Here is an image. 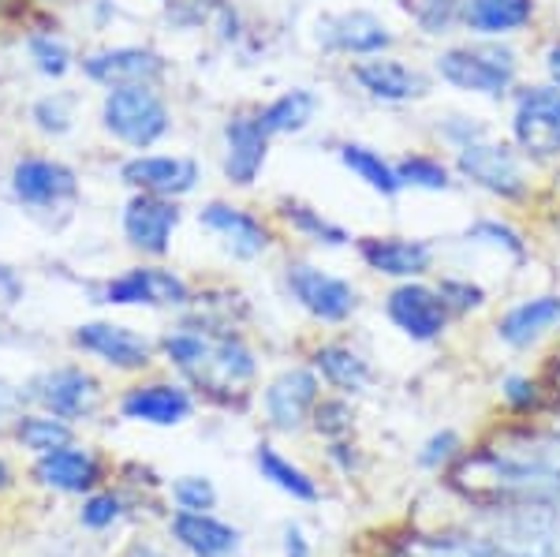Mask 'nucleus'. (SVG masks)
I'll list each match as a JSON object with an SVG mask.
<instances>
[{"instance_id": "30", "label": "nucleus", "mask_w": 560, "mask_h": 557, "mask_svg": "<svg viewBox=\"0 0 560 557\" xmlns=\"http://www.w3.org/2000/svg\"><path fill=\"white\" fill-rule=\"evenodd\" d=\"M173 538L191 557H240L243 550L240 527L224 524L213 513H176Z\"/></svg>"}, {"instance_id": "41", "label": "nucleus", "mask_w": 560, "mask_h": 557, "mask_svg": "<svg viewBox=\"0 0 560 557\" xmlns=\"http://www.w3.org/2000/svg\"><path fill=\"white\" fill-rule=\"evenodd\" d=\"M438 289H441V295H445V303L453 314H467V311L486 307V289L475 281H467V277H445Z\"/></svg>"}, {"instance_id": "29", "label": "nucleus", "mask_w": 560, "mask_h": 557, "mask_svg": "<svg viewBox=\"0 0 560 557\" xmlns=\"http://www.w3.org/2000/svg\"><path fill=\"white\" fill-rule=\"evenodd\" d=\"M34 475L52 490H65V494H86L94 490V483L102 479V461L90 453L86 445H60L52 453L38 456L34 464Z\"/></svg>"}, {"instance_id": "3", "label": "nucleus", "mask_w": 560, "mask_h": 557, "mask_svg": "<svg viewBox=\"0 0 560 557\" xmlns=\"http://www.w3.org/2000/svg\"><path fill=\"white\" fill-rule=\"evenodd\" d=\"M90 295H94V303H102L108 311H176V314H184L187 307H195L198 292H195V285L168 263L135 258L131 266L102 277V281L90 289Z\"/></svg>"}, {"instance_id": "54", "label": "nucleus", "mask_w": 560, "mask_h": 557, "mask_svg": "<svg viewBox=\"0 0 560 557\" xmlns=\"http://www.w3.org/2000/svg\"><path fill=\"white\" fill-rule=\"evenodd\" d=\"M135 557H161L158 550H135Z\"/></svg>"}, {"instance_id": "13", "label": "nucleus", "mask_w": 560, "mask_h": 557, "mask_svg": "<svg viewBox=\"0 0 560 557\" xmlns=\"http://www.w3.org/2000/svg\"><path fill=\"white\" fill-rule=\"evenodd\" d=\"M71 348L113 374H147L158 359V337L120 318H86L71 326Z\"/></svg>"}, {"instance_id": "9", "label": "nucleus", "mask_w": 560, "mask_h": 557, "mask_svg": "<svg viewBox=\"0 0 560 557\" xmlns=\"http://www.w3.org/2000/svg\"><path fill=\"white\" fill-rule=\"evenodd\" d=\"M273 135L266 131L258 116V105L232 109L217 131V173L229 192H255L269 169L273 154Z\"/></svg>"}, {"instance_id": "24", "label": "nucleus", "mask_w": 560, "mask_h": 557, "mask_svg": "<svg viewBox=\"0 0 560 557\" xmlns=\"http://www.w3.org/2000/svg\"><path fill=\"white\" fill-rule=\"evenodd\" d=\"M273 213L277 229L284 236L300 240L306 247H318V251H345L355 244V236L345 229L340 221H332L329 213L318 210L314 202L300 199V195H280V199L269 206Z\"/></svg>"}, {"instance_id": "26", "label": "nucleus", "mask_w": 560, "mask_h": 557, "mask_svg": "<svg viewBox=\"0 0 560 557\" xmlns=\"http://www.w3.org/2000/svg\"><path fill=\"white\" fill-rule=\"evenodd\" d=\"M322 94L306 83H295V86H284L280 94H273L269 102L258 105V116L266 124V131L273 139H295V135L311 131L322 116Z\"/></svg>"}, {"instance_id": "56", "label": "nucleus", "mask_w": 560, "mask_h": 557, "mask_svg": "<svg viewBox=\"0 0 560 557\" xmlns=\"http://www.w3.org/2000/svg\"><path fill=\"white\" fill-rule=\"evenodd\" d=\"M158 4H165V0H158Z\"/></svg>"}, {"instance_id": "2", "label": "nucleus", "mask_w": 560, "mask_h": 557, "mask_svg": "<svg viewBox=\"0 0 560 557\" xmlns=\"http://www.w3.org/2000/svg\"><path fill=\"white\" fill-rule=\"evenodd\" d=\"M94 120L97 135L116 150V154H142L158 150L179 128V113L168 86H113L94 97Z\"/></svg>"}, {"instance_id": "51", "label": "nucleus", "mask_w": 560, "mask_h": 557, "mask_svg": "<svg viewBox=\"0 0 560 557\" xmlns=\"http://www.w3.org/2000/svg\"><path fill=\"white\" fill-rule=\"evenodd\" d=\"M546 76H549V83L560 86V42H553L546 49Z\"/></svg>"}, {"instance_id": "33", "label": "nucleus", "mask_w": 560, "mask_h": 557, "mask_svg": "<svg viewBox=\"0 0 560 557\" xmlns=\"http://www.w3.org/2000/svg\"><path fill=\"white\" fill-rule=\"evenodd\" d=\"M15 438H20V445L31 449L34 456H45V453H52V449L75 442V427L49 416V411L23 408L20 416H15Z\"/></svg>"}, {"instance_id": "21", "label": "nucleus", "mask_w": 560, "mask_h": 557, "mask_svg": "<svg viewBox=\"0 0 560 557\" xmlns=\"http://www.w3.org/2000/svg\"><path fill=\"white\" fill-rule=\"evenodd\" d=\"M128 423L142 427H179L195 416V390L184 379H142L131 382L116 401Z\"/></svg>"}, {"instance_id": "1", "label": "nucleus", "mask_w": 560, "mask_h": 557, "mask_svg": "<svg viewBox=\"0 0 560 557\" xmlns=\"http://www.w3.org/2000/svg\"><path fill=\"white\" fill-rule=\"evenodd\" d=\"M0 195L42 232H65L86 202L83 165L52 147H20L0 169Z\"/></svg>"}, {"instance_id": "20", "label": "nucleus", "mask_w": 560, "mask_h": 557, "mask_svg": "<svg viewBox=\"0 0 560 557\" xmlns=\"http://www.w3.org/2000/svg\"><path fill=\"white\" fill-rule=\"evenodd\" d=\"M348 79L363 97L377 105H411L430 94V76L408 60L382 53V57L348 60Z\"/></svg>"}, {"instance_id": "25", "label": "nucleus", "mask_w": 560, "mask_h": 557, "mask_svg": "<svg viewBox=\"0 0 560 557\" xmlns=\"http://www.w3.org/2000/svg\"><path fill=\"white\" fill-rule=\"evenodd\" d=\"M538 0H459L456 20L475 38H509L535 23Z\"/></svg>"}, {"instance_id": "6", "label": "nucleus", "mask_w": 560, "mask_h": 557, "mask_svg": "<svg viewBox=\"0 0 560 557\" xmlns=\"http://www.w3.org/2000/svg\"><path fill=\"white\" fill-rule=\"evenodd\" d=\"M79 86L94 90H113V86H168L173 79V60L161 45H153L147 38H131V42H94L83 45L79 53Z\"/></svg>"}, {"instance_id": "47", "label": "nucleus", "mask_w": 560, "mask_h": 557, "mask_svg": "<svg viewBox=\"0 0 560 557\" xmlns=\"http://www.w3.org/2000/svg\"><path fill=\"white\" fill-rule=\"evenodd\" d=\"M26 300V277L20 266L0 258V311H12Z\"/></svg>"}, {"instance_id": "18", "label": "nucleus", "mask_w": 560, "mask_h": 557, "mask_svg": "<svg viewBox=\"0 0 560 557\" xmlns=\"http://www.w3.org/2000/svg\"><path fill=\"white\" fill-rule=\"evenodd\" d=\"M385 318L400 337L415 340V345H433L445 337L453 311H448L445 295L438 285L427 281H396L385 292Z\"/></svg>"}, {"instance_id": "28", "label": "nucleus", "mask_w": 560, "mask_h": 557, "mask_svg": "<svg viewBox=\"0 0 560 557\" xmlns=\"http://www.w3.org/2000/svg\"><path fill=\"white\" fill-rule=\"evenodd\" d=\"M560 326V295H530V300L516 303L497 318V340L509 348H523L538 345L546 334H553Z\"/></svg>"}, {"instance_id": "17", "label": "nucleus", "mask_w": 560, "mask_h": 557, "mask_svg": "<svg viewBox=\"0 0 560 557\" xmlns=\"http://www.w3.org/2000/svg\"><path fill=\"white\" fill-rule=\"evenodd\" d=\"M86 120V97L83 86L60 83V86H38L23 102V128L38 147H68L79 139Z\"/></svg>"}, {"instance_id": "46", "label": "nucleus", "mask_w": 560, "mask_h": 557, "mask_svg": "<svg viewBox=\"0 0 560 557\" xmlns=\"http://www.w3.org/2000/svg\"><path fill=\"white\" fill-rule=\"evenodd\" d=\"M79 4H83V20L94 34H108L124 15L120 0H79Z\"/></svg>"}, {"instance_id": "8", "label": "nucleus", "mask_w": 560, "mask_h": 557, "mask_svg": "<svg viewBox=\"0 0 560 557\" xmlns=\"http://www.w3.org/2000/svg\"><path fill=\"white\" fill-rule=\"evenodd\" d=\"M20 390L26 408L49 411L71 427L94 419L105 404V382L86 363H49L34 371Z\"/></svg>"}, {"instance_id": "45", "label": "nucleus", "mask_w": 560, "mask_h": 557, "mask_svg": "<svg viewBox=\"0 0 560 557\" xmlns=\"http://www.w3.org/2000/svg\"><path fill=\"white\" fill-rule=\"evenodd\" d=\"M124 506L116 494H94V498H86L83 506V524L94 527V532H102V527H113L116 520H120Z\"/></svg>"}, {"instance_id": "36", "label": "nucleus", "mask_w": 560, "mask_h": 557, "mask_svg": "<svg viewBox=\"0 0 560 557\" xmlns=\"http://www.w3.org/2000/svg\"><path fill=\"white\" fill-rule=\"evenodd\" d=\"M217 4H221V0H165V4H161V20L176 34H195L210 26Z\"/></svg>"}, {"instance_id": "32", "label": "nucleus", "mask_w": 560, "mask_h": 557, "mask_svg": "<svg viewBox=\"0 0 560 557\" xmlns=\"http://www.w3.org/2000/svg\"><path fill=\"white\" fill-rule=\"evenodd\" d=\"M255 464H258V475L266 483H273L277 490H284L288 498H295V501H318L322 498V490H318V483L306 475L300 464H292L284 453H277L273 445H266L261 442L255 449Z\"/></svg>"}, {"instance_id": "35", "label": "nucleus", "mask_w": 560, "mask_h": 557, "mask_svg": "<svg viewBox=\"0 0 560 557\" xmlns=\"http://www.w3.org/2000/svg\"><path fill=\"white\" fill-rule=\"evenodd\" d=\"M396 4L408 12V20L419 26L422 34H433V38L453 34L459 26V20H456L459 0H396Z\"/></svg>"}, {"instance_id": "31", "label": "nucleus", "mask_w": 560, "mask_h": 557, "mask_svg": "<svg viewBox=\"0 0 560 557\" xmlns=\"http://www.w3.org/2000/svg\"><path fill=\"white\" fill-rule=\"evenodd\" d=\"M337 161L351 179H359L366 192L382 195V199H396V195L404 192L396 161H388L382 150L370 147V142H359V139L337 142Z\"/></svg>"}, {"instance_id": "19", "label": "nucleus", "mask_w": 560, "mask_h": 557, "mask_svg": "<svg viewBox=\"0 0 560 557\" xmlns=\"http://www.w3.org/2000/svg\"><path fill=\"white\" fill-rule=\"evenodd\" d=\"M322 401V379L311 363H292L277 371L273 379L261 385V411L266 423L280 434H295L311 423L314 408Z\"/></svg>"}, {"instance_id": "22", "label": "nucleus", "mask_w": 560, "mask_h": 557, "mask_svg": "<svg viewBox=\"0 0 560 557\" xmlns=\"http://www.w3.org/2000/svg\"><path fill=\"white\" fill-rule=\"evenodd\" d=\"M210 318H213V359H210L206 379L198 382L195 390L243 393L258 379V352L229 318H221V314H210Z\"/></svg>"}, {"instance_id": "53", "label": "nucleus", "mask_w": 560, "mask_h": 557, "mask_svg": "<svg viewBox=\"0 0 560 557\" xmlns=\"http://www.w3.org/2000/svg\"><path fill=\"white\" fill-rule=\"evenodd\" d=\"M8 479H12V472H8V464H4V461H0V490H4V487H8Z\"/></svg>"}, {"instance_id": "7", "label": "nucleus", "mask_w": 560, "mask_h": 557, "mask_svg": "<svg viewBox=\"0 0 560 557\" xmlns=\"http://www.w3.org/2000/svg\"><path fill=\"white\" fill-rule=\"evenodd\" d=\"M280 285L284 295L300 307L306 318L318 326H348L363 307V292L351 277H340L332 269L318 266L314 258H284L280 266Z\"/></svg>"}, {"instance_id": "50", "label": "nucleus", "mask_w": 560, "mask_h": 557, "mask_svg": "<svg viewBox=\"0 0 560 557\" xmlns=\"http://www.w3.org/2000/svg\"><path fill=\"white\" fill-rule=\"evenodd\" d=\"M284 557H314L311 543H306V535L295 524L284 527Z\"/></svg>"}, {"instance_id": "38", "label": "nucleus", "mask_w": 560, "mask_h": 557, "mask_svg": "<svg viewBox=\"0 0 560 557\" xmlns=\"http://www.w3.org/2000/svg\"><path fill=\"white\" fill-rule=\"evenodd\" d=\"M173 498H176L179 513H210L217 506V490L206 475H184V479H176Z\"/></svg>"}, {"instance_id": "52", "label": "nucleus", "mask_w": 560, "mask_h": 557, "mask_svg": "<svg viewBox=\"0 0 560 557\" xmlns=\"http://www.w3.org/2000/svg\"><path fill=\"white\" fill-rule=\"evenodd\" d=\"M4 15H15V0H0V20Z\"/></svg>"}, {"instance_id": "48", "label": "nucleus", "mask_w": 560, "mask_h": 557, "mask_svg": "<svg viewBox=\"0 0 560 557\" xmlns=\"http://www.w3.org/2000/svg\"><path fill=\"white\" fill-rule=\"evenodd\" d=\"M23 408H26V404H23V390L12 379H4V374H0V427L15 423V416H20Z\"/></svg>"}, {"instance_id": "27", "label": "nucleus", "mask_w": 560, "mask_h": 557, "mask_svg": "<svg viewBox=\"0 0 560 557\" xmlns=\"http://www.w3.org/2000/svg\"><path fill=\"white\" fill-rule=\"evenodd\" d=\"M306 363L314 367V374L322 379V385H329L340 397H355L363 393L370 382H374V367L370 359L359 352V348L345 345V340H325L311 352Z\"/></svg>"}, {"instance_id": "55", "label": "nucleus", "mask_w": 560, "mask_h": 557, "mask_svg": "<svg viewBox=\"0 0 560 557\" xmlns=\"http://www.w3.org/2000/svg\"><path fill=\"white\" fill-rule=\"evenodd\" d=\"M0 345H4V329H0Z\"/></svg>"}, {"instance_id": "14", "label": "nucleus", "mask_w": 560, "mask_h": 557, "mask_svg": "<svg viewBox=\"0 0 560 557\" xmlns=\"http://www.w3.org/2000/svg\"><path fill=\"white\" fill-rule=\"evenodd\" d=\"M512 147L535 165L560 158V86L535 83L512 90Z\"/></svg>"}, {"instance_id": "12", "label": "nucleus", "mask_w": 560, "mask_h": 557, "mask_svg": "<svg viewBox=\"0 0 560 557\" xmlns=\"http://www.w3.org/2000/svg\"><path fill=\"white\" fill-rule=\"evenodd\" d=\"M113 179L124 192H142V195L187 202L202 192L206 169L195 154L158 147V150H142V154H120L113 161Z\"/></svg>"}, {"instance_id": "4", "label": "nucleus", "mask_w": 560, "mask_h": 557, "mask_svg": "<svg viewBox=\"0 0 560 557\" xmlns=\"http://www.w3.org/2000/svg\"><path fill=\"white\" fill-rule=\"evenodd\" d=\"M195 224L198 232L213 240L221 247V255L229 263L255 266L261 258H269L280 244L284 232L277 229L273 213H261L255 206L229 199V195H213L195 206Z\"/></svg>"}, {"instance_id": "37", "label": "nucleus", "mask_w": 560, "mask_h": 557, "mask_svg": "<svg viewBox=\"0 0 560 557\" xmlns=\"http://www.w3.org/2000/svg\"><path fill=\"white\" fill-rule=\"evenodd\" d=\"M467 244H486V247L501 251V255H509V258H523V255H527V240H523L520 232L512 229V224L493 221V218L475 221L471 229H467Z\"/></svg>"}, {"instance_id": "39", "label": "nucleus", "mask_w": 560, "mask_h": 557, "mask_svg": "<svg viewBox=\"0 0 560 557\" xmlns=\"http://www.w3.org/2000/svg\"><path fill=\"white\" fill-rule=\"evenodd\" d=\"M206 31L213 34V42L221 45V49H232V45H240L243 38H247V20H243L236 0H221Z\"/></svg>"}, {"instance_id": "34", "label": "nucleus", "mask_w": 560, "mask_h": 557, "mask_svg": "<svg viewBox=\"0 0 560 557\" xmlns=\"http://www.w3.org/2000/svg\"><path fill=\"white\" fill-rule=\"evenodd\" d=\"M396 173H400V184L411 187V192H453V165L438 154L415 150V154L396 158Z\"/></svg>"}, {"instance_id": "44", "label": "nucleus", "mask_w": 560, "mask_h": 557, "mask_svg": "<svg viewBox=\"0 0 560 557\" xmlns=\"http://www.w3.org/2000/svg\"><path fill=\"white\" fill-rule=\"evenodd\" d=\"M538 382L530 379V374H509V379L501 382V401L509 404L512 411H530L538 404Z\"/></svg>"}, {"instance_id": "15", "label": "nucleus", "mask_w": 560, "mask_h": 557, "mask_svg": "<svg viewBox=\"0 0 560 557\" xmlns=\"http://www.w3.org/2000/svg\"><path fill=\"white\" fill-rule=\"evenodd\" d=\"M311 38L325 57L363 60L393 53L396 31L377 12H370V8H340V12L314 15Z\"/></svg>"}, {"instance_id": "42", "label": "nucleus", "mask_w": 560, "mask_h": 557, "mask_svg": "<svg viewBox=\"0 0 560 557\" xmlns=\"http://www.w3.org/2000/svg\"><path fill=\"white\" fill-rule=\"evenodd\" d=\"M459 449H464V442H459L456 430H438V434H430L419 449V468H427V472L445 468L453 456H459Z\"/></svg>"}, {"instance_id": "16", "label": "nucleus", "mask_w": 560, "mask_h": 557, "mask_svg": "<svg viewBox=\"0 0 560 557\" xmlns=\"http://www.w3.org/2000/svg\"><path fill=\"white\" fill-rule=\"evenodd\" d=\"M453 169L459 179H467L478 192L493 195V199H501V202H520V199H527V192H530L523 154L512 142L478 139L471 147L456 150Z\"/></svg>"}, {"instance_id": "43", "label": "nucleus", "mask_w": 560, "mask_h": 557, "mask_svg": "<svg viewBox=\"0 0 560 557\" xmlns=\"http://www.w3.org/2000/svg\"><path fill=\"white\" fill-rule=\"evenodd\" d=\"M438 135L453 150L471 147V142H478V139H490V131H486V124L478 120V116H448L445 124H438Z\"/></svg>"}, {"instance_id": "49", "label": "nucleus", "mask_w": 560, "mask_h": 557, "mask_svg": "<svg viewBox=\"0 0 560 557\" xmlns=\"http://www.w3.org/2000/svg\"><path fill=\"white\" fill-rule=\"evenodd\" d=\"M71 4H75V0H15V20L26 15V12H34V15H60Z\"/></svg>"}, {"instance_id": "23", "label": "nucleus", "mask_w": 560, "mask_h": 557, "mask_svg": "<svg viewBox=\"0 0 560 557\" xmlns=\"http://www.w3.org/2000/svg\"><path fill=\"white\" fill-rule=\"evenodd\" d=\"M355 255L370 274L388 281H422L433 269V244L415 236H359Z\"/></svg>"}, {"instance_id": "10", "label": "nucleus", "mask_w": 560, "mask_h": 557, "mask_svg": "<svg viewBox=\"0 0 560 557\" xmlns=\"http://www.w3.org/2000/svg\"><path fill=\"white\" fill-rule=\"evenodd\" d=\"M184 221H187V202L161 199V195L124 192L120 206H116L120 244L135 258H147V263H165L173 255Z\"/></svg>"}, {"instance_id": "5", "label": "nucleus", "mask_w": 560, "mask_h": 557, "mask_svg": "<svg viewBox=\"0 0 560 557\" xmlns=\"http://www.w3.org/2000/svg\"><path fill=\"white\" fill-rule=\"evenodd\" d=\"M433 71L445 86L471 97H501L512 94L520 76V53L501 38H478L467 45H448L433 57Z\"/></svg>"}, {"instance_id": "11", "label": "nucleus", "mask_w": 560, "mask_h": 557, "mask_svg": "<svg viewBox=\"0 0 560 557\" xmlns=\"http://www.w3.org/2000/svg\"><path fill=\"white\" fill-rule=\"evenodd\" d=\"M79 53L83 45L75 34L60 23V15H20L15 31V60L38 86H60L75 83L79 76Z\"/></svg>"}, {"instance_id": "40", "label": "nucleus", "mask_w": 560, "mask_h": 557, "mask_svg": "<svg viewBox=\"0 0 560 557\" xmlns=\"http://www.w3.org/2000/svg\"><path fill=\"white\" fill-rule=\"evenodd\" d=\"M311 423L325 438L351 434V408H348V401L340 397V393H337V397H322L318 408H314V416H311Z\"/></svg>"}]
</instances>
